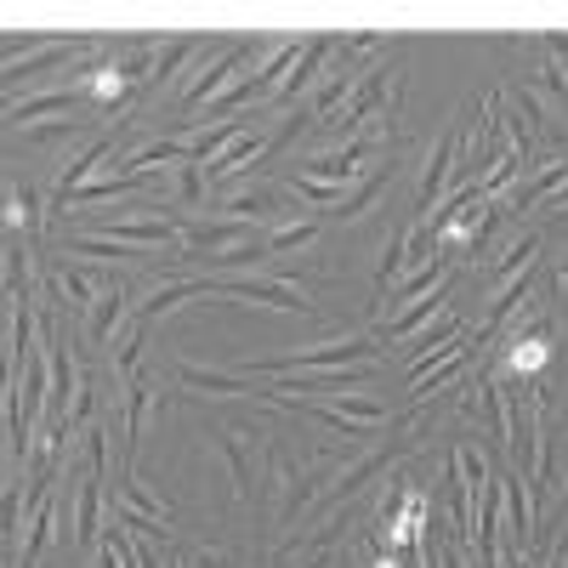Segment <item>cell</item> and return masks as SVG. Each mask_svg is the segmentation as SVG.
<instances>
[{"label":"cell","mask_w":568,"mask_h":568,"mask_svg":"<svg viewBox=\"0 0 568 568\" xmlns=\"http://www.w3.org/2000/svg\"><path fill=\"white\" fill-rule=\"evenodd\" d=\"M336 478V455H313V460H291V449L267 438V466H262V500H267V524L273 529H302L307 511L318 506V495Z\"/></svg>","instance_id":"1"},{"label":"cell","mask_w":568,"mask_h":568,"mask_svg":"<svg viewBox=\"0 0 568 568\" xmlns=\"http://www.w3.org/2000/svg\"><path fill=\"white\" fill-rule=\"evenodd\" d=\"M375 358H382V342H369V336H336V342L302 347L291 358H262L245 375H256V382H278V375H313V369H358V364H375Z\"/></svg>","instance_id":"2"},{"label":"cell","mask_w":568,"mask_h":568,"mask_svg":"<svg viewBox=\"0 0 568 568\" xmlns=\"http://www.w3.org/2000/svg\"><path fill=\"white\" fill-rule=\"evenodd\" d=\"M205 302H251V307H278V313H318V302L302 291L296 278H262V273L216 278Z\"/></svg>","instance_id":"3"},{"label":"cell","mask_w":568,"mask_h":568,"mask_svg":"<svg viewBox=\"0 0 568 568\" xmlns=\"http://www.w3.org/2000/svg\"><path fill=\"white\" fill-rule=\"evenodd\" d=\"M251 63V45H222V52H211V63H194L171 91H176V103L182 109H211L222 91L240 80V69Z\"/></svg>","instance_id":"4"},{"label":"cell","mask_w":568,"mask_h":568,"mask_svg":"<svg viewBox=\"0 0 568 568\" xmlns=\"http://www.w3.org/2000/svg\"><path fill=\"white\" fill-rule=\"evenodd\" d=\"M466 125H471V109H466V114H455V125L444 131V142L433 149V160H426V171H420V187H415V205H420V216H433V211L444 205V187H449V176H460Z\"/></svg>","instance_id":"5"},{"label":"cell","mask_w":568,"mask_h":568,"mask_svg":"<svg viewBox=\"0 0 568 568\" xmlns=\"http://www.w3.org/2000/svg\"><path fill=\"white\" fill-rule=\"evenodd\" d=\"M171 382L187 387V393H211V398H262V404H273V387L256 382V375L211 369V364H194V358H176L171 364Z\"/></svg>","instance_id":"6"},{"label":"cell","mask_w":568,"mask_h":568,"mask_svg":"<svg viewBox=\"0 0 568 568\" xmlns=\"http://www.w3.org/2000/svg\"><path fill=\"white\" fill-rule=\"evenodd\" d=\"M256 444H267V438H262V426L251 433V444H245L240 426H216V433H211V449L222 455L227 478H233V500H256V495H262V471H256V460H251Z\"/></svg>","instance_id":"7"},{"label":"cell","mask_w":568,"mask_h":568,"mask_svg":"<svg viewBox=\"0 0 568 568\" xmlns=\"http://www.w3.org/2000/svg\"><path fill=\"white\" fill-rule=\"evenodd\" d=\"M466 369H471V353H466V342H455V347H444V353H433V358L409 364V404L420 409L426 398H438V393L460 387V382H466Z\"/></svg>","instance_id":"8"},{"label":"cell","mask_w":568,"mask_h":568,"mask_svg":"<svg viewBox=\"0 0 568 568\" xmlns=\"http://www.w3.org/2000/svg\"><path fill=\"white\" fill-rule=\"evenodd\" d=\"M329 52H336V40H307L302 52H296V63L284 69V80L273 85V98H267V109H284V114H291V103H296L302 91H307V85H313V80L324 74Z\"/></svg>","instance_id":"9"},{"label":"cell","mask_w":568,"mask_h":568,"mask_svg":"<svg viewBox=\"0 0 568 568\" xmlns=\"http://www.w3.org/2000/svg\"><path fill=\"white\" fill-rule=\"evenodd\" d=\"M69 495H45L34 511H29V524H23V551H18V562L12 568H40V557H45V546L58 540V524L69 517Z\"/></svg>","instance_id":"10"},{"label":"cell","mask_w":568,"mask_h":568,"mask_svg":"<svg viewBox=\"0 0 568 568\" xmlns=\"http://www.w3.org/2000/svg\"><path fill=\"white\" fill-rule=\"evenodd\" d=\"M98 45L91 40H40V45H29L23 58H7V91H18V80H34V74H45L52 63H69V58H91Z\"/></svg>","instance_id":"11"},{"label":"cell","mask_w":568,"mask_h":568,"mask_svg":"<svg viewBox=\"0 0 568 568\" xmlns=\"http://www.w3.org/2000/svg\"><path fill=\"white\" fill-rule=\"evenodd\" d=\"M154 404H165V387H160V375H131L125 382V404H120V426H125V455L136 449V438H142V426H149V409Z\"/></svg>","instance_id":"12"},{"label":"cell","mask_w":568,"mask_h":568,"mask_svg":"<svg viewBox=\"0 0 568 568\" xmlns=\"http://www.w3.org/2000/svg\"><path fill=\"white\" fill-rule=\"evenodd\" d=\"M125 302H131V284L120 273H103V291H98V302H91V313H85V336L91 342H109L114 329H125L120 324L125 318Z\"/></svg>","instance_id":"13"},{"label":"cell","mask_w":568,"mask_h":568,"mask_svg":"<svg viewBox=\"0 0 568 568\" xmlns=\"http://www.w3.org/2000/svg\"><path fill=\"white\" fill-rule=\"evenodd\" d=\"M98 540H103V478L85 471L80 489H74V546L98 551Z\"/></svg>","instance_id":"14"},{"label":"cell","mask_w":568,"mask_h":568,"mask_svg":"<svg viewBox=\"0 0 568 568\" xmlns=\"http://www.w3.org/2000/svg\"><path fill=\"white\" fill-rule=\"evenodd\" d=\"M205 296H211V278H160L154 291H149V302L136 307V318H142V324H154V318L176 313L182 302H205Z\"/></svg>","instance_id":"15"},{"label":"cell","mask_w":568,"mask_h":568,"mask_svg":"<svg viewBox=\"0 0 568 568\" xmlns=\"http://www.w3.org/2000/svg\"><path fill=\"white\" fill-rule=\"evenodd\" d=\"M45 291H52L69 313H91V302H98V291H103V278H91L80 267H52V273H45Z\"/></svg>","instance_id":"16"},{"label":"cell","mask_w":568,"mask_h":568,"mask_svg":"<svg viewBox=\"0 0 568 568\" xmlns=\"http://www.w3.org/2000/svg\"><path fill=\"white\" fill-rule=\"evenodd\" d=\"M393 171H398L393 160H387V165H369V171H364V176H358V182L347 187V194H342L336 216H342V222H358V216H364V211H369L375 200H382V187L393 182Z\"/></svg>","instance_id":"17"},{"label":"cell","mask_w":568,"mask_h":568,"mask_svg":"<svg viewBox=\"0 0 568 568\" xmlns=\"http://www.w3.org/2000/svg\"><path fill=\"white\" fill-rule=\"evenodd\" d=\"M7 227L12 233H29V240L40 233V194H34L29 182H18V176H7Z\"/></svg>","instance_id":"18"},{"label":"cell","mask_w":568,"mask_h":568,"mask_svg":"<svg viewBox=\"0 0 568 568\" xmlns=\"http://www.w3.org/2000/svg\"><path fill=\"white\" fill-rule=\"evenodd\" d=\"M273 211H278L273 187H240V194H227V200L216 205V216H233V222H262V216H273Z\"/></svg>","instance_id":"19"},{"label":"cell","mask_w":568,"mask_h":568,"mask_svg":"<svg viewBox=\"0 0 568 568\" xmlns=\"http://www.w3.org/2000/svg\"><path fill=\"white\" fill-rule=\"evenodd\" d=\"M313 240H318V222H313V216L278 222V227H267V256H278V251H302V245H313Z\"/></svg>","instance_id":"20"},{"label":"cell","mask_w":568,"mask_h":568,"mask_svg":"<svg viewBox=\"0 0 568 568\" xmlns=\"http://www.w3.org/2000/svg\"><path fill=\"white\" fill-rule=\"evenodd\" d=\"M136 358H142V318H131L120 329V342H114V375H120V382L136 375Z\"/></svg>","instance_id":"21"},{"label":"cell","mask_w":568,"mask_h":568,"mask_svg":"<svg viewBox=\"0 0 568 568\" xmlns=\"http://www.w3.org/2000/svg\"><path fill=\"white\" fill-rule=\"evenodd\" d=\"M291 194H296V200H307V205H318V211H336L347 187H342V182H313V176H296V182H291Z\"/></svg>","instance_id":"22"},{"label":"cell","mask_w":568,"mask_h":568,"mask_svg":"<svg viewBox=\"0 0 568 568\" xmlns=\"http://www.w3.org/2000/svg\"><path fill=\"white\" fill-rule=\"evenodd\" d=\"M205 194H211V176H205L200 165H182V171H176V200H182V205H205Z\"/></svg>","instance_id":"23"},{"label":"cell","mask_w":568,"mask_h":568,"mask_svg":"<svg viewBox=\"0 0 568 568\" xmlns=\"http://www.w3.org/2000/svg\"><path fill=\"white\" fill-rule=\"evenodd\" d=\"M98 568H131V546L120 535H103L98 540Z\"/></svg>","instance_id":"24"},{"label":"cell","mask_w":568,"mask_h":568,"mask_svg":"<svg viewBox=\"0 0 568 568\" xmlns=\"http://www.w3.org/2000/svg\"><path fill=\"white\" fill-rule=\"evenodd\" d=\"M187 562H194V568H240V551H222V546H200V551H187Z\"/></svg>","instance_id":"25"},{"label":"cell","mask_w":568,"mask_h":568,"mask_svg":"<svg viewBox=\"0 0 568 568\" xmlns=\"http://www.w3.org/2000/svg\"><path fill=\"white\" fill-rule=\"evenodd\" d=\"M433 568H471V557L455 540H433Z\"/></svg>","instance_id":"26"},{"label":"cell","mask_w":568,"mask_h":568,"mask_svg":"<svg viewBox=\"0 0 568 568\" xmlns=\"http://www.w3.org/2000/svg\"><path fill=\"white\" fill-rule=\"evenodd\" d=\"M382 52V34H353V40H342V58H375Z\"/></svg>","instance_id":"27"},{"label":"cell","mask_w":568,"mask_h":568,"mask_svg":"<svg viewBox=\"0 0 568 568\" xmlns=\"http://www.w3.org/2000/svg\"><path fill=\"white\" fill-rule=\"evenodd\" d=\"M296 568H329V546H318V551H307Z\"/></svg>","instance_id":"28"},{"label":"cell","mask_w":568,"mask_h":568,"mask_svg":"<svg viewBox=\"0 0 568 568\" xmlns=\"http://www.w3.org/2000/svg\"><path fill=\"white\" fill-rule=\"evenodd\" d=\"M369 568H404L393 551H382V546H375V557H369Z\"/></svg>","instance_id":"29"},{"label":"cell","mask_w":568,"mask_h":568,"mask_svg":"<svg viewBox=\"0 0 568 568\" xmlns=\"http://www.w3.org/2000/svg\"><path fill=\"white\" fill-rule=\"evenodd\" d=\"M557 291H562V302H568V267L557 273Z\"/></svg>","instance_id":"30"}]
</instances>
